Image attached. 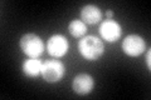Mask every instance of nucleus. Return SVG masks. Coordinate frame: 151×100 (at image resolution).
Listing matches in <instances>:
<instances>
[{"label":"nucleus","instance_id":"9d476101","mask_svg":"<svg viewBox=\"0 0 151 100\" xmlns=\"http://www.w3.org/2000/svg\"><path fill=\"white\" fill-rule=\"evenodd\" d=\"M68 31L73 38H83L87 34V24H84L82 20L74 19L68 24Z\"/></svg>","mask_w":151,"mask_h":100},{"label":"nucleus","instance_id":"f03ea898","mask_svg":"<svg viewBox=\"0 0 151 100\" xmlns=\"http://www.w3.org/2000/svg\"><path fill=\"white\" fill-rule=\"evenodd\" d=\"M19 46L28 58H39L45 50L44 41L34 33H27V34L22 35L20 40H19Z\"/></svg>","mask_w":151,"mask_h":100},{"label":"nucleus","instance_id":"9b49d317","mask_svg":"<svg viewBox=\"0 0 151 100\" xmlns=\"http://www.w3.org/2000/svg\"><path fill=\"white\" fill-rule=\"evenodd\" d=\"M145 63H146V66H147V69L150 70V69H151V50H150V49H147V51H146Z\"/></svg>","mask_w":151,"mask_h":100},{"label":"nucleus","instance_id":"f257e3e1","mask_svg":"<svg viewBox=\"0 0 151 100\" xmlns=\"http://www.w3.org/2000/svg\"><path fill=\"white\" fill-rule=\"evenodd\" d=\"M78 51L88 61L98 60L105 53V45L101 39L93 35H86L78 41Z\"/></svg>","mask_w":151,"mask_h":100},{"label":"nucleus","instance_id":"f8f14e48","mask_svg":"<svg viewBox=\"0 0 151 100\" xmlns=\"http://www.w3.org/2000/svg\"><path fill=\"white\" fill-rule=\"evenodd\" d=\"M106 16H107L108 19H111V18L113 16V11L111 10V9H108V10L106 11Z\"/></svg>","mask_w":151,"mask_h":100},{"label":"nucleus","instance_id":"7ed1b4c3","mask_svg":"<svg viewBox=\"0 0 151 100\" xmlns=\"http://www.w3.org/2000/svg\"><path fill=\"white\" fill-rule=\"evenodd\" d=\"M65 74V65L59 60H47L42 66V78L47 83L54 84L63 79Z\"/></svg>","mask_w":151,"mask_h":100},{"label":"nucleus","instance_id":"423d86ee","mask_svg":"<svg viewBox=\"0 0 151 100\" xmlns=\"http://www.w3.org/2000/svg\"><path fill=\"white\" fill-rule=\"evenodd\" d=\"M100 35L107 43H115L122 35V28L116 20H105L100 25Z\"/></svg>","mask_w":151,"mask_h":100},{"label":"nucleus","instance_id":"39448f33","mask_svg":"<svg viewBox=\"0 0 151 100\" xmlns=\"http://www.w3.org/2000/svg\"><path fill=\"white\" fill-rule=\"evenodd\" d=\"M45 49L48 51V54L53 58H63L68 53L69 44L65 36H63L62 34H55L48 39Z\"/></svg>","mask_w":151,"mask_h":100},{"label":"nucleus","instance_id":"0eeeda50","mask_svg":"<svg viewBox=\"0 0 151 100\" xmlns=\"http://www.w3.org/2000/svg\"><path fill=\"white\" fill-rule=\"evenodd\" d=\"M94 88V79L87 73H81L76 75L72 82V90L77 95H88Z\"/></svg>","mask_w":151,"mask_h":100},{"label":"nucleus","instance_id":"1a4fd4ad","mask_svg":"<svg viewBox=\"0 0 151 100\" xmlns=\"http://www.w3.org/2000/svg\"><path fill=\"white\" fill-rule=\"evenodd\" d=\"M42 66H43V61L42 60H39L38 58H29L23 63L22 70H23V74H24L27 78L33 79V78H37L40 75Z\"/></svg>","mask_w":151,"mask_h":100},{"label":"nucleus","instance_id":"20e7f679","mask_svg":"<svg viewBox=\"0 0 151 100\" xmlns=\"http://www.w3.org/2000/svg\"><path fill=\"white\" fill-rule=\"evenodd\" d=\"M146 50V41L142 36L137 34H130L127 35L124 41H122V51L131 56V58H136Z\"/></svg>","mask_w":151,"mask_h":100},{"label":"nucleus","instance_id":"6e6552de","mask_svg":"<svg viewBox=\"0 0 151 100\" xmlns=\"http://www.w3.org/2000/svg\"><path fill=\"white\" fill-rule=\"evenodd\" d=\"M101 19L102 13L100 8L93 4H87L81 9V20L87 25H94V24L100 23Z\"/></svg>","mask_w":151,"mask_h":100}]
</instances>
